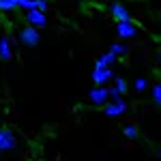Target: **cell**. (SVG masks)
<instances>
[{
    "label": "cell",
    "instance_id": "1",
    "mask_svg": "<svg viewBox=\"0 0 161 161\" xmlns=\"http://www.w3.org/2000/svg\"><path fill=\"white\" fill-rule=\"evenodd\" d=\"M17 148V136L15 131L9 127H0V155L7 150H15Z\"/></svg>",
    "mask_w": 161,
    "mask_h": 161
},
{
    "label": "cell",
    "instance_id": "2",
    "mask_svg": "<svg viewBox=\"0 0 161 161\" xmlns=\"http://www.w3.org/2000/svg\"><path fill=\"white\" fill-rule=\"evenodd\" d=\"M108 11H110V15L114 17V19H116V24H120V22H133V17H131V11L125 7L123 2H110Z\"/></svg>",
    "mask_w": 161,
    "mask_h": 161
},
{
    "label": "cell",
    "instance_id": "3",
    "mask_svg": "<svg viewBox=\"0 0 161 161\" xmlns=\"http://www.w3.org/2000/svg\"><path fill=\"white\" fill-rule=\"evenodd\" d=\"M39 41H41V35H39L37 28L24 26V28L19 30V43H22V45H26V47H35V45H39Z\"/></svg>",
    "mask_w": 161,
    "mask_h": 161
},
{
    "label": "cell",
    "instance_id": "4",
    "mask_svg": "<svg viewBox=\"0 0 161 161\" xmlns=\"http://www.w3.org/2000/svg\"><path fill=\"white\" fill-rule=\"evenodd\" d=\"M127 112V101L125 99H116V101H108L103 105V114L110 116V118H116V116H123Z\"/></svg>",
    "mask_w": 161,
    "mask_h": 161
},
{
    "label": "cell",
    "instance_id": "5",
    "mask_svg": "<svg viewBox=\"0 0 161 161\" xmlns=\"http://www.w3.org/2000/svg\"><path fill=\"white\" fill-rule=\"evenodd\" d=\"M116 35L118 39H136L140 35V28L136 26V22H120V24H116Z\"/></svg>",
    "mask_w": 161,
    "mask_h": 161
},
{
    "label": "cell",
    "instance_id": "6",
    "mask_svg": "<svg viewBox=\"0 0 161 161\" xmlns=\"http://www.w3.org/2000/svg\"><path fill=\"white\" fill-rule=\"evenodd\" d=\"M88 101L92 103V105H105L108 101H110V97H108V88L105 86H92L90 90H88Z\"/></svg>",
    "mask_w": 161,
    "mask_h": 161
},
{
    "label": "cell",
    "instance_id": "7",
    "mask_svg": "<svg viewBox=\"0 0 161 161\" xmlns=\"http://www.w3.org/2000/svg\"><path fill=\"white\" fill-rule=\"evenodd\" d=\"M26 26H30V28H43V26H47V13H41L37 9H32V11H26Z\"/></svg>",
    "mask_w": 161,
    "mask_h": 161
},
{
    "label": "cell",
    "instance_id": "8",
    "mask_svg": "<svg viewBox=\"0 0 161 161\" xmlns=\"http://www.w3.org/2000/svg\"><path fill=\"white\" fill-rule=\"evenodd\" d=\"M114 77H116V71H114L112 67H108V69H95V71H92V84H95V86H105Z\"/></svg>",
    "mask_w": 161,
    "mask_h": 161
},
{
    "label": "cell",
    "instance_id": "9",
    "mask_svg": "<svg viewBox=\"0 0 161 161\" xmlns=\"http://www.w3.org/2000/svg\"><path fill=\"white\" fill-rule=\"evenodd\" d=\"M0 58L2 60H11L13 58V39L9 35L0 37Z\"/></svg>",
    "mask_w": 161,
    "mask_h": 161
},
{
    "label": "cell",
    "instance_id": "10",
    "mask_svg": "<svg viewBox=\"0 0 161 161\" xmlns=\"http://www.w3.org/2000/svg\"><path fill=\"white\" fill-rule=\"evenodd\" d=\"M116 60H118V58H116L112 52H105V54H101L99 58L95 60V69H108V67H112Z\"/></svg>",
    "mask_w": 161,
    "mask_h": 161
},
{
    "label": "cell",
    "instance_id": "11",
    "mask_svg": "<svg viewBox=\"0 0 161 161\" xmlns=\"http://www.w3.org/2000/svg\"><path fill=\"white\" fill-rule=\"evenodd\" d=\"M110 52L116 56V58H118V56H127V54H129V47H127L125 43H118V41H116V43L110 47Z\"/></svg>",
    "mask_w": 161,
    "mask_h": 161
},
{
    "label": "cell",
    "instance_id": "12",
    "mask_svg": "<svg viewBox=\"0 0 161 161\" xmlns=\"http://www.w3.org/2000/svg\"><path fill=\"white\" fill-rule=\"evenodd\" d=\"M123 133H125V137H127V140H137V136H140V131H137L136 125H125Z\"/></svg>",
    "mask_w": 161,
    "mask_h": 161
},
{
    "label": "cell",
    "instance_id": "13",
    "mask_svg": "<svg viewBox=\"0 0 161 161\" xmlns=\"http://www.w3.org/2000/svg\"><path fill=\"white\" fill-rule=\"evenodd\" d=\"M114 88L118 90V95H120V97L129 90V88H127V82H125V77H118V75L114 77Z\"/></svg>",
    "mask_w": 161,
    "mask_h": 161
},
{
    "label": "cell",
    "instance_id": "14",
    "mask_svg": "<svg viewBox=\"0 0 161 161\" xmlns=\"http://www.w3.org/2000/svg\"><path fill=\"white\" fill-rule=\"evenodd\" d=\"M133 86H136V90H137V92H144V90H146V88L150 86V82L146 80V77H137Z\"/></svg>",
    "mask_w": 161,
    "mask_h": 161
},
{
    "label": "cell",
    "instance_id": "15",
    "mask_svg": "<svg viewBox=\"0 0 161 161\" xmlns=\"http://www.w3.org/2000/svg\"><path fill=\"white\" fill-rule=\"evenodd\" d=\"M153 101L155 105H161V84H153Z\"/></svg>",
    "mask_w": 161,
    "mask_h": 161
},
{
    "label": "cell",
    "instance_id": "16",
    "mask_svg": "<svg viewBox=\"0 0 161 161\" xmlns=\"http://www.w3.org/2000/svg\"><path fill=\"white\" fill-rule=\"evenodd\" d=\"M13 9H15V7H13L9 0H0V11L2 13H9V11H13Z\"/></svg>",
    "mask_w": 161,
    "mask_h": 161
},
{
    "label": "cell",
    "instance_id": "17",
    "mask_svg": "<svg viewBox=\"0 0 161 161\" xmlns=\"http://www.w3.org/2000/svg\"><path fill=\"white\" fill-rule=\"evenodd\" d=\"M47 9H50V2L47 0H37V11L47 13Z\"/></svg>",
    "mask_w": 161,
    "mask_h": 161
}]
</instances>
